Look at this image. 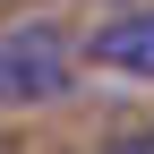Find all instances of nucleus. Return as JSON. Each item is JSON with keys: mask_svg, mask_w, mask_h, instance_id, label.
<instances>
[{"mask_svg": "<svg viewBox=\"0 0 154 154\" xmlns=\"http://www.w3.org/2000/svg\"><path fill=\"white\" fill-rule=\"evenodd\" d=\"M77 77V43L51 17H34V26H9L0 34V103L9 111H34V103H60Z\"/></svg>", "mask_w": 154, "mask_h": 154, "instance_id": "nucleus-1", "label": "nucleus"}, {"mask_svg": "<svg viewBox=\"0 0 154 154\" xmlns=\"http://www.w3.org/2000/svg\"><path fill=\"white\" fill-rule=\"evenodd\" d=\"M94 60L120 69V77H154V9H120L111 26H94Z\"/></svg>", "mask_w": 154, "mask_h": 154, "instance_id": "nucleus-2", "label": "nucleus"}, {"mask_svg": "<svg viewBox=\"0 0 154 154\" xmlns=\"http://www.w3.org/2000/svg\"><path fill=\"white\" fill-rule=\"evenodd\" d=\"M111 154H154V137H120V146H111Z\"/></svg>", "mask_w": 154, "mask_h": 154, "instance_id": "nucleus-3", "label": "nucleus"}, {"mask_svg": "<svg viewBox=\"0 0 154 154\" xmlns=\"http://www.w3.org/2000/svg\"><path fill=\"white\" fill-rule=\"evenodd\" d=\"M0 154H9V146H0Z\"/></svg>", "mask_w": 154, "mask_h": 154, "instance_id": "nucleus-4", "label": "nucleus"}]
</instances>
